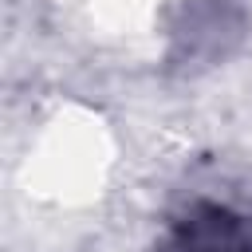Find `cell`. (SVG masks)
Listing matches in <instances>:
<instances>
[{
  "label": "cell",
  "instance_id": "1",
  "mask_svg": "<svg viewBox=\"0 0 252 252\" xmlns=\"http://www.w3.org/2000/svg\"><path fill=\"white\" fill-rule=\"evenodd\" d=\"M181 252H252V228L228 209H197L181 228Z\"/></svg>",
  "mask_w": 252,
  "mask_h": 252
}]
</instances>
